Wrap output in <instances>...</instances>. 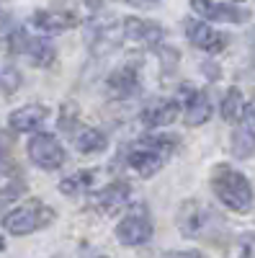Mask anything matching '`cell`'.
<instances>
[{
  "mask_svg": "<svg viewBox=\"0 0 255 258\" xmlns=\"http://www.w3.org/2000/svg\"><path fill=\"white\" fill-rule=\"evenodd\" d=\"M165 258H206L201 250H173V253H167Z\"/></svg>",
  "mask_w": 255,
  "mask_h": 258,
  "instance_id": "obj_28",
  "label": "cell"
},
{
  "mask_svg": "<svg viewBox=\"0 0 255 258\" xmlns=\"http://www.w3.org/2000/svg\"><path fill=\"white\" fill-rule=\"evenodd\" d=\"M232 155L235 158H240V160H245V158H250L252 153H255V129H250V126H237L235 129V135H232Z\"/></svg>",
  "mask_w": 255,
  "mask_h": 258,
  "instance_id": "obj_20",
  "label": "cell"
},
{
  "mask_svg": "<svg viewBox=\"0 0 255 258\" xmlns=\"http://www.w3.org/2000/svg\"><path fill=\"white\" fill-rule=\"evenodd\" d=\"M232 258H255V232H242L240 235Z\"/></svg>",
  "mask_w": 255,
  "mask_h": 258,
  "instance_id": "obj_23",
  "label": "cell"
},
{
  "mask_svg": "<svg viewBox=\"0 0 255 258\" xmlns=\"http://www.w3.org/2000/svg\"><path fill=\"white\" fill-rule=\"evenodd\" d=\"M222 119L224 121H240L242 119V111H245V98H242V91L240 88H229L222 98Z\"/></svg>",
  "mask_w": 255,
  "mask_h": 258,
  "instance_id": "obj_21",
  "label": "cell"
},
{
  "mask_svg": "<svg viewBox=\"0 0 255 258\" xmlns=\"http://www.w3.org/2000/svg\"><path fill=\"white\" fill-rule=\"evenodd\" d=\"M124 39V29L116 21H103V24H93L88 31V47L93 54H109L111 49L119 47Z\"/></svg>",
  "mask_w": 255,
  "mask_h": 258,
  "instance_id": "obj_10",
  "label": "cell"
},
{
  "mask_svg": "<svg viewBox=\"0 0 255 258\" xmlns=\"http://www.w3.org/2000/svg\"><path fill=\"white\" fill-rule=\"evenodd\" d=\"M178 114H181V101H173V98L155 101V103H150L142 111V121L147 126H152V129H160V126L173 124L178 119Z\"/></svg>",
  "mask_w": 255,
  "mask_h": 258,
  "instance_id": "obj_15",
  "label": "cell"
},
{
  "mask_svg": "<svg viewBox=\"0 0 255 258\" xmlns=\"http://www.w3.org/2000/svg\"><path fill=\"white\" fill-rule=\"evenodd\" d=\"M54 217H57V212L52 207L34 199V202H26V204L16 207L13 212H8L3 217V227L11 235H31L34 230H41V227L52 225Z\"/></svg>",
  "mask_w": 255,
  "mask_h": 258,
  "instance_id": "obj_3",
  "label": "cell"
},
{
  "mask_svg": "<svg viewBox=\"0 0 255 258\" xmlns=\"http://www.w3.org/2000/svg\"><path fill=\"white\" fill-rule=\"evenodd\" d=\"M75 147L82 155H96V153H103V150L109 147V140H106V135L98 132V129L85 126L75 135Z\"/></svg>",
  "mask_w": 255,
  "mask_h": 258,
  "instance_id": "obj_18",
  "label": "cell"
},
{
  "mask_svg": "<svg viewBox=\"0 0 255 258\" xmlns=\"http://www.w3.org/2000/svg\"><path fill=\"white\" fill-rule=\"evenodd\" d=\"M98 181V170H77V173L67 176L59 181V191L65 197H80V194L91 191Z\"/></svg>",
  "mask_w": 255,
  "mask_h": 258,
  "instance_id": "obj_17",
  "label": "cell"
},
{
  "mask_svg": "<svg viewBox=\"0 0 255 258\" xmlns=\"http://www.w3.org/2000/svg\"><path fill=\"white\" fill-rule=\"evenodd\" d=\"M6 248V240H3V235H0V250H3Z\"/></svg>",
  "mask_w": 255,
  "mask_h": 258,
  "instance_id": "obj_29",
  "label": "cell"
},
{
  "mask_svg": "<svg viewBox=\"0 0 255 258\" xmlns=\"http://www.w3.org/2000/svg\"><path fill=\"white\" fill-rule=\"evenodd\" d=\"M47 116H49L47 106L26 103V106H21V109H16L11 114V129H16V132H36V129L47 121Z\"/></svg>",
  "mask_w": 255,
  "mask_h": 258,
  "instance_id": "obj_13",
  "label": "cell"
},
{
  "mask_svg": "<svg viewBox=\"0 0 255 258\" xmlns=\"http://www.w3.org/2000/svg\"><path fill=\"white\" fill-rule=\"evenodd\" d=\"M24 194H26V183L24 181H11L6 188H0V207H3V204H11V202H16L18 197H24Z\"/></svg>",
  "mask_w": 255,
  "mask_h": 258,
  "instance_id": "obj_24",
  "label": "cell"
},
{
  "mask_svg": "<svg viewBox=\"0 0 255 258\" xmlns=\"http://www.w3.org/2000/svg\"><path fill=\"white\" fill-rule=\"evenodd\" d=\"M121 29H124V39L132 41V44H139V47H155L165 36V29L160 24L147 21V18H137V16L124 18Z\"/></svg>",
  "mask_w": 255,
  "mask_h": 258,
  "instance_id": "obj_6",
  "label": "cell"
},
{
  "mask_svg": "<svg viewBox=\"0 0 255 258\" xmlns=\"http://www.w3.org/2000/svg\"><path fill=\"white\" fill-rule=\"evenodd\" d=\"M29 158L44 170H57L65 163V147L54 135H34L29 140Z\"/></svg>",
  "mask_w": 255,
  "mask_h": 258,
  "instance_id": "obj_5",
  "label": "cell"
},
{
  "mask_svg": "<svg viewBox=\"0 0 255 258\" xmlns=\"http://www.w3.org/2000/svg\"><path fill=\"white\" fill-rule=\"evenodd\" d=\"M178 140L170 135H147L129 153V168L142 178H152L165 165V160L176 153Z\"/></svg>",
  "mask_w": 255,
  "mask_h": 258,
  "instance_id": "obj_2",
  "label": "cell"
},
{
  "mask_svg": "<svg viewBox=\"0 0 255 258\" xmlns=\"http://www.w3.org/2000/svg\"><path fill=\"white\" fill-rule=\"evenodd\" d=\"M77 13L75 11H62V8H54V11H36L31 16V24L44 31V34H57V31H67L72 26H77Z\"/></svg>",
  "mask_w": 255,
  "mask_h": 258,
  "instance_id": "obj_11",
  "label": "cell"
},
{
  "mask_svg": "<svg viewBox=\"0 0 255 258\" xmlns=\"http://www.w3.org/2000/svg\"><path fill=\"white\" fill-rule=\"evenodd\" d=\"M211 191L232 212L245 214L252 209V186L232 165H217L211 170Z\"/></svg>",
  "mask_w": 255,
  "mask_h": 258,
  "instance_id": "obj_1",
  "label": "cell"
},
{
  "mask_svg": "<svg viewBox=\"0 0 255 258\" xmlns=\"http://www.w3.org/2000/svg\"><path fill=\"white\" fill-rule=\"evenodd\" d=\"M98 258H106V255H98Z\"/></svg>",
  "mask_w": 255,
  "mask_h": 258,
  "instance_id": "obj_31",
  "label": "cell"
},
{
  "mask_svg": "<svg viewBox=\"0 0 255 258\" xmlns=\"http://www.w3.org/2000/svg\"><path fill=\"white\" fill-rule=\"evenodd\" d=\"M121 3L132 6V8H142V11H150V8H157L160 0H121Z\"/></svg>",
  "mask_w": 255,
  "mask_h": 258,
  "instance_id": "obj_26",
  "label": "cell"
},
{
  "mask_svg": "<svg viewBox=\"0 0 255 258\" xmlns=\"http://www.w3.org/2000/svg\"><path fill=\"white\" fill-rule=\"evenodd\" d=\"M232 3H242V0H232Z\"/></svg>",
  "mask_w": 255,
  "mask_h": 258,
  "instance_id": "obj_30",
  "label": "cell"
},
{
  "mask_svg": "<svg viewBox=\"0 0 255 258\" xmlns=\"http://www.w3.org/2000/svg\"><path fill=\"white\" fill-rule=\"evenodd\" d=\"M18 88H21V73H18V68L8 64V68L0 70V91L6 96H13Z\"/></svg>",
  "mask_w": 255,
  "mask_h": 258,
  "instance_id": "obj_22",
  "label": "cell"
},
{
  "mask_svg": "<svg viewBox=\"0 0 255 258\" xmlns=\"http://www.w3.org/2000/svg\"><path fill=\"white\" fill-rule=\"evenodd\" d=\"M129 197H132V186L126 181H114L109 186H103L93 197V202H96L98 209H103L106 214H111V212L121 209L126 202H129Z\"/></svg>",
  "mask_w": 255,
  "mask_h": 258,
  "instance_id": "obj_12",
  "label": "cell"
},
{
  "mask_svg": "<svg viewBox=\"0 0 255 258\" xmlns=\"http://www.w3.org/2000/svg\"><path fill=\"white\" fill-rule=\"evenodd\" d=\"M209 220H214L211 209H206V207H204L201 202H196V199L183 202V207L178 209V227H181L183 235H188V238L204 235L206 227L211 225Z\"/></svg>",
  "mask_w": 255,
  "mask_h": 258,
  "instance_id": "obj_8",
  "label": "cell"
},
{
  "mask_svg": "<svg viewBox=\"0 0 255 258\" xmlns=\"http://www.w3.org/2000/svg\"><path fill=\"white\" fill-rule=\"evenodd\" d=\"M11 153H13V140L6 132H0V170L11 165Z\"/></svg>",
  "mask_w": 255,
  "mask_h": 258,
  "instance_id": "obj_25",
  "label": "cell"
},
{
  "mask_svg": "<svg viewBox=\"0 0 255 258\" xmlns=\"http://www.w3.org/2000/svg\"><path fill=\"white\" fill-rule=\"evenodd\" d=\"M26 57L36 64V68H49V64L54 62V57H57V49L47 36H31Z\"/></svg>",
  "mask_w": 255,
  "mask_h": 258,
  "instance_id": "obj_19",
  "label": "cell"
},
{
  "mask_svg": "<svg viewBox=\"0 0 255 258\" xmlns=\"http://www.w3.org/2000/svg\"><path fill=\"white\" fill-rule=\"evenodd\" d=\"M152 230L155 227H152V220H150V214H147V209L137 207L116 225V238L124 245H144L152 238Z\"/></svg>",
  "mask_w": 255,
  "mask_h": 258,
  "instance_id": "obj_4",
  "label": "cell"
},
{
  "mask_svg": "<svg viewBox=\"0 0 255 258\" xmlns=\"http://www.w3.org/2000/svg\"><path fill=\"white\" fill-rule=\"evenodd\" d=\"M183 101H186L183 119H186L188 126H201L211 119V101H209L206 93L188 88V98H183Z\"/></svg>",
  "mask_w": 255,
  "mask_h": 258,
  "instance_id": "obj_16",
  "label": "cell"
},
{
  "mask_svg": "<svg viewBox=\"0 0 255 258\" xmlns=\"http://www.w3.org/2000/svg\"><path fill=\"white\" fill-rule=\"evenodd\" d=\"M186 36L194 47H199L201 52H209V54H217L227 47V36L214 31L201 18H186Z\"/></svg>",
  "mask_w": 255,
  "mask_h": 258,
  "instance_id": "obj_7",
  "label": "cell"
},
{
  "mask_svg": "<svg viewBox=\"0 0 255 258\" xmlns=\"http://www.w3.org/2000/svg\"><path fill=\"white\" fill-rule=\"evenodd\" d=\"M242 124L255 129V101L252 103H245V111H242Z\"/></svg>",
  "mask_w": 255,
  "mask_h": 258,
  "instance_id": "obj_27",
  "label": "cell"
},
{
  "mask_svg": "<svg viewBox=\"0 0 255 258\" xmlns=\"http://www.w3.org/2000/svg\"><path fill=\"white\" fill-rule=\"evenodd\" d=\"M194 13H199L206 21H222V24H245L250 18V11L237 8L232 3H214V0H191Z\"/></svg>",
  "mask_w": 255,
  "mask_h": 258,
  "instance_id": "obj_9",
  "label": "cell"
},
{
  "mask_svg": "<svg viewBox=\"0 0 255 258\" xmlns=\"http://www.w3.org/2000/svg\"><path fill=\"white\" fill-rule=\"evenodd\" d=\"M106 85H109V93L114 98H129L139 91V73L134 64H124V68H119L109 75Z\"/></svg>",
  "mask_w": 255,
  "mask_h": 258,
  "instance_id": "obj_14",
  "label": "cell"
}]
</instances>
